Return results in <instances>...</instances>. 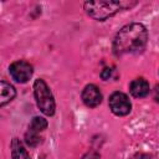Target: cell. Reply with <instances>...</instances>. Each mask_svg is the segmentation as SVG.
Here are the masks:
<instances>
[{
  "label": "cell",
  "instance_id": "obj_1",
  "mask_svg": "<svg viewBox=\"0 0 159 159\" xmlns=\"http://www.w3.org/2000/svg\"><path fill=\"white\" fill-rule=\"evenodd\" d=\"M148 42V31L144 25L133 22L122 27L113 41V51L117 56L139 53Z\"/></svg>",
  "mask_w": 159,
  "mask_h": 159
},
{
  "label": "cell",
  "instance_id": "obj_2",
  "mask_svg": "<svg viewBox=\"0 0 159 159\" xmlns=\"http://www.w3.org/2000/svg\"><path fill=\"white\" fill-rule=\"evenodd\" d=\"M135 4L137 2L127 1H87L83 4V6L91 17L98 21H103L117 14L119 10L128 9Z\"/></svg>",
  "mask_w": 159,
  "mask_h": 159
},
{
  "label": "cell",
  "instance_id": "obj_3",
  "mask_svg": "<svg viewBox=\"0 0 159 159\" xmlns=\"http://www.w3.org/2000/svg\"><path fill=\"white\" fill-rule=\"evenodd\" d=\"M34 94L40 111L46 116H52L55 113V99L52 92L50 91L47 83L39 78L34 83Z\"/></svg>",
  "mask_w": 159,
  "mask_h": 159
},
{
  "label": "cell",
  "instance_id": "obj_4",
  "mask_svg": "<svg viewBox=\"0 0 159 159\" xmlns=\"http://www.w3.org/2000/svg\"><path fill=\"white\" fill-rule=\"evenodd\" d=\"M109 108L116 116H127L130 109L132 104L128 96L123 92H114L109 97Z\"/></svg>",
  "mask_w": 159,
  "mask_h": 159
},
{
  "label": "cell",
  "instance_id": "obj_5",
  "mask_svg": "<svg viewBox=\"0 0 159 159\" xmlns=\"http://www.w3.org/2000/svg\"><path fill=\"white\" fill-rule=\"evenodd\" d=\"M10 76L19 83L27 82L32 76V66L26 61H16L9 68Z\"/></svg>",
  "mask_w": 159,
  "mask_h": 159
},
{
  "label": "cell",
  "instance_id": "obj_6",
  "mask_svg": "<svg viewBox=\"0 0 159 159\" xmlns=\"http://www.w3.org/2000/svg\"><path fill=\"white\" fill-rule=\"evenodd\" d=\"M82 101L87 107L94 108L102 102V93L96 84H87L82 91Z\"/></svg>",
  "mask_w": 159,
  "mask_h": 159
},
{
  "label": "cell",
  "instance_id": "obj_7",
  "mask_svg": "<svg viewBox=\"0 0 159 159\" xmlns=\"http://www.w3.org/2000/svg\"><path fill=\"white\" fill-rule=\"evenodd\" d=\"M129 91H130V94L133 97L143 98V97L148 96V93L150 91V87H149V83L144 78H135L134 81L130 82Z\"/></svg>",
  "mask_w": 159,
  "mask_h": 159
},
{
  "label": "cell",
  "instance_id": "obj_8",
  "mask_svg": "<svg viewBox=\"0 0 159 159\" xmlns=\"http://www.w3.org/2000/svg\"><path fill=\"white\" fill-rule=\"evenodd\" d=\"M15 94H16V91L10 83L5 81L0 82V106L1 107H4L10 101H12Z\"/></svg>",
  "mask_w": 159,
  "mask_h": 159
},
{
  "label": "cell",
  "instance_id": "obj_9",
  "mask_svg": "<svg viewBox=\"0 0 159 159\" xmlns=\"http://www.w3.org/2000/svg\"><path fill=\"white\" fill-rule=\"evenodd\" d=\"M11 157L12 159H30L27 150L24 148V145L17 138L12 139L11 142Z\"/></svg>",
  "mask_w": 159,
  "mask_h": 159
},
{
  "label": "cell",
  "instance_id": "obj_10",
  "mask_svg": "<svg viewBox=\"0 0 159 159\" xmlns=\"http://www.w3.org/2000/svg\"><path fill=\"white\" fill-rule=\"evenodd\" d=\"M46 127H47V120L45 118H42V117H34L32 120H31V123H30L29 129L40 133L43 129H46Z\"/></svg>",
  "mask_w": 159,
  "mask_h": 159
},
{
  "label": "cell",
  "instance_id": "obj_11",
  "mask_svg": "<svg viewBox=\"0 0 159 159\" xmlns=\"http://www.w3.org/2000/svg\"><path fill=\"white\" fill-rule=\"evenodd\" d=\"M25 142H26L30 147H36V145H39V144H40L41 138H40V135H39V133H37V132L29 129V130H27V133L25 134Z\"/></svg>",
  "mask_w": 159,
  "mask_h": 159
},
{
  "label": "cell",
  "instance_id": "obj_12",
  "mask_svg": "<svg viewBox=\"0 0 159 159\" xmlns=\"http://www.w3.org/2000/svg\"><path fill=\"white\" fill-rule=\"evenodd\" d=\"M112 72H113V70L107 67V68H104V70L102 71L101 77H102L103 80H109V78H111V76H112Z\"/></svg>",
  "mask_w": 159,
  "mask_h": 159
},
{
  "label": "cell",
  "instance_id": "obj_13",
  "mask_svg": "<svg viewBox=\"0 0 159 159\" xmlns=\"http://www.w3.org/2000/svg\"><path fill=\"white\" fill-rule=\"evenodd\" d=\"M82 159H101V158H99V154H98V153H96V152H89V153L84 154V155L82 157Z\"/></svg>",
  "mask_w": 159,
  "mask_h": 159
},
{
  "label": "cell",
  "instance_id": "obj_14",
  "mask_svg": "<svg viewBox=\"0 0 159 159\" xmlns=\"http://www.w3.org/2000/svg\"><path fill=\"white\" fill-rule=\"evenodd\" d=\"M132 159H155L153 155L150 154H145V153H139V154H135Z\"/></svg>",
  "mask_w": 159,
  "mask_h": 159
},
{
  "label": "cell",
  "instance_id": "obj_15",
  "mask_svg": "<svg viewBox=\"0 0 159 159\" xmlns=\"http://www.w3.org/2000/svg\"><path fill=\"white\" fill-rule=\"evenodd\" d=\"M153 98L157 103H159V84H157L153 89Z\"/></svg>",
  "mask_w": 159,
  "mask_h": 159
}]
</instances>
